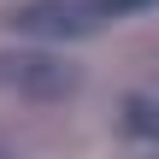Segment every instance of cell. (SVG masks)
I'll list each match as a JSON object with an SVG mask.
<instances>
[{
    "label": "cell",
    "instance_id": "cell-1",
    "mask_svg": "<svg viewBox=\"0 0 159 159\" xmlns=\"http://www.w3.org/2000/svg\"><path fill=\"white\" fill-rule=\"evenodd\" d=\"M77 65H65L59 53H0V89L24 100H65L77 94Z\"/></svg>",
    "mask_w": 159,
    "mask_h": 159
},
{
    "label": "cell",
    "instance_id": "cell-2",
    "mask_svg": "<svg viewBox=\"0 0 159 159\" xmlns=\"http://www.w3.org/2000/svg\"><path fill=\"white\" fill-rule=\"evenodd\" d=\"M12 24L24 35H41V41H71V35H94L106 18L94 0H30L12 12Z\"/></svg>",
    "mask_w": 159,
    "mask_h": 159
},
{
    "label": "cell",
    "instance_id": "cell-3",
    "mask_svg": "<svg viewBox=\"0 0 159 159\" xmlns=\"http://www.w3.org/2000/svg\"><path fill=\"white\" fill-rule=\"evenodd\" d=\"M118 130H124L130 142L159 148V100L153 94H124V100H118Z\"/></svg>",
    "mask_w": 159,
    "mask_h": 159
},
{
    "label": "cell",
    "instance_id": "cell-4",
    "mask_svg": "<svg viewBox=\"0 0 159 159\" xmlns=\"http://www.w3.org/2000/svg\"><path fill=\"white\" fill-rule=\"evenodd\" d=\"M100 6V18L112 24V18H130V12H148V6H159V0H94Z\"/></svg>",
    "mask_w": 159,
    "mask_h": 159
},
{
    "label": "cell",
    "instance_id": "cell-5",
    "mask_svg": "<svg viewBox=\"0 0 159 159\" xmlns=\"http://www.w3.org/2000/svg\"><path fill=\"white\" fill-rule=\"evenodd\" d=\"M0 159H6V153H0Z\"/></svg>",
    "mask_w": 159,
    "mask_h": 159
}]
</instances>
